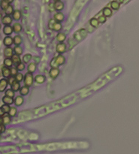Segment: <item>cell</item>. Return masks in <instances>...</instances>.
I'll list each match as a JSON object with an SVG mask.
<instances>
[{
    "mask_svg": "<svg viewBox=\"0 0 139 154\" xmlns=\"http://www.w3.org/2000/svg\"><path fill=\"white\" fill-rule=\"evenodd\" d=\"M34 81V78L32 73L27 72L26 73L25 76H24V85L29 87L32 85Z\"/></svg>",
    "mask_w": 139,
    "mask_h": 154,
    "instance_id": "obj_1",
    "label": "cell"
},
{
    "mask_svg": "<svg viewBox=\"0 0 139 154\" xmlns=\"http://www.w3.org/2000/svg\"><path fill=\"white\" fill-rule=\"evenodd\" d=\"M56 51L59 54H62V53H65L66 51V45L64 44L63 42L59 43L56 47Z\"/></svg>",
    "mask_w": 139,
    "mask_h": 154,
    "instance_id": "obj_2",
    "label": "cell"
},
{
    "mask_svg": "<svg viewBox=\"0 0 139 154\" xmlns=\"http://www.w3.org/2000/svg\"><path fill=\"white\" fill-rule=\"evenodd\" d=\"M59 74V68H51L49 71V75L52 79H56Z\"/></svg>",
    "mask_w": 139,
    "mask_h": 154,
    "instance_id": "obj_3",
    "label": "cell"
},
{
    "mask_svg": "<svg viewBox=\"0 0 139 154\" xmlns=\"http://www.w3.org/2000/svg\"><path fill=\"white\" fill-rule=\"evenodd\" d=\"M8 85V80H6L5 78H2L0 80V92L2 93L4 91H5Z\"/></svg>",
    "mask_w": 139,
    "mask_h": 154,
    "instance_id": "obj_4",
    "label": "cell"
},
{
    "mask_svg": "<svg viewBox=\"0 0 139 154\" xmlns=\"http://www.w3.org/2000/svg\"><path fill=\"white\" fill-rule=\"evenodd\" d=\"M2 22L4 25L5 26H8L12 23V17L10 15H5L2 17Z\"/></svg>",
    "mask_w": 139,
    "mask_h": 154,
    "instance_id": "obj_5",
    "label": "cell"
},
{
    "mask_svg": "<svg viewBox=\"0 0 139 154\" xmlns=\"http://www.w3.org/2000/svg\"><path fill=\"white\" fill-rule=\"evenodd\" d=\"M13 53H14L13 49L10 47H7L4 50V55H5V58H11V56L14 54Z\"/></svg>",
    "mask_w": 139,
    "mask_h": 154,
    "instance_id": "obj_6",
    "label": "cell"
},
{
    "mask_svg": "<svg viewBox=\"0 0 139 154\" xmlns=\"http://www.w3.org/2000/svg\"><path fill=\"white\" fill-rule=\"evenodd\" d=\"M3 44L6 47H10L11 45H12V44H14L13 43V38L10 35H7L3 40Z\"/></svg>",
    "mask_w": 139,
    "mask_h": 154,
    "instance_id": "obj_7",
    "label": "cell"
},
{
    "mask_svg": "<svg viewBox=\"0 0 139 154\" xmlns=\"http://www.w3.org/2000/svg\"><path fill=\"white\" fill-rule=\"evenodd\" d=\"M55 59H56V62H57V64H58L59 66L63 65V64L65 63V56H62V54H59V55L55 58Z\"/></svg>",
    "mask_w": 139,
    "mask_h": 154,
    "instance_id": "obj_8",
    "label": "cell"
},
{
    "mask_svg": "<svg viewBox=\"0 0 139 154\" xmlns=\"http://www.w3.org/2000/svg\"><path fill=\"white\" fill-rule=\"evenodd\" d=\"M2 74L4 78H9L11 77V71H10V68H8V67H2Z\"/></svg>",
    "mask_w": 139,
    "mask_h": 154,
    "instance_id": "obj_9",
    "label": "cell"
},
{
    "mask_svg": "<svg viewBox=\"0 0 139 154\" xmlns=\"http://www.w3.org/2000/svg\"><path fill=\"white\" fill-rule=\"evenodd\" d=\"M45 80H46L45 76V75H42V74H39V75L36 76L35 78H34V81H35L37 84H43V83L45 81Z\"/></svg>",
    "mask_w": 139,
    "mask_h": 154,
    "instance_id": "obj_10",
    "label": "cell"
},
{
    "mask_svg": "<svg viewBox=\"0 0 139 154\" xmlns=\"http://www.w3.org/2000/svg\"><path fill=\"white\" fill-rule=\"evenodd\" d=\"M53 6H54V8H55L56 11H62V10L64 8V4H63V2H61L60 0L55 2Z\"/></svg>",
    "mask_w": 139,
    "mask_h": 154,
    "instance_id": "obj_11",
    "label": "cell"
},
{
    "mask_svg": "<svg viewBox=\"0 0 139 154\" xmlns=\"http://www.w3.org/2000/svg\"><path fill=\"white\" fill-rule=\"evenodd\" d=\"M13 32H14V31H13V28H12L10 25H8V26H5V27L3 28V32H4V34L6 35H11Z\"/></svg>",
    "mask_w": 139,
    "mask_h": 154,
    "instance_id": "obj_12",
    "label": "cell"
},
{
    "mask_svg": "<svg viewBox=\"0 0 139 154\" xmlns=\"http://www.w3.org/2000/svg\"><path fill=\"white\" fill-rule=\"evenodd\" d=\"M11 89L13 91H14V92H17V91H19L20 89V84L19 82L14 81L11 84Z\"/></svg>",
    "mask_w": 139,
    "mask_h": 154,
    "instance_id": "obj_13",
    "label": "cell"
},
{
    "mask_svg": "<svg viewBox=\"0 0 139 154\" xmlns=\"http://www.w3.org/2000/svg\"><path fill=\"white\" fill-rule=\"evenodd\" d=\"M19 92H20V94L21 96H26V95L29 93V87H26V86L24 85L23 87H20Z\"/></svg>",
    "mask_w": 139,
    "mask_h": 154,
    "instance_id": "obj_14",
    "label": "cell"
},
{
    "mask_svg": "<svg viewBox=\"0 0 139 154\" xmlns=\"http://www.w3.org/2000/svg\"><path fill=\"white\" fill-rule=\"evenodd\" d=\"M23 98L22 96H18L15 98V99L14 100V103L16 106H20L23 104Z\"/></svg>",
    "mask_w": 139,
    "mask_h": 154,
    "instance_id": "obj_15",
    "label": "cell"
},
{
    "mask_svg": "<svg viewBox=\"0 0 139 154\" xmlns=\"http://www.w3.org/2000/svg\"><path fill=\"white\" fill-rule=\"evenodd\" d=\"M54 20L56 22H59L61 23L63 20H64V15L62 12H58L54 15Z\"/></svg>",
    "mask_w": 139,
    "mask_h": 154,
    "instance_id": "obj_16",
    "label": "cell"
},
{
    "mask_svg": "<svg viewBox=\"0 0 139 154\" xmlns=\"http://www.w3.org/2000/svg\"><path fill=\"white\" fill-rule=\"evenodd\" d=\"M12 28H13V31H14V32H16V33H19V32H20L21 30H22V26H21V24L19 23H15L13 25Z\"/></svg>",
    "mask_w": 139,
    "mask_h": 154,
    "instance_id": "obj_17",
    "label": "cell"
},
{
    "mask_svg": "<svg viewBox=\"0 0 139 154\" xmlns=\"http://www.w3.org/2000/svg\"><path fill=\"white\" fill-rule=\"evenodd\" d=\"M11 60L13 62V64H15V65H17L19 63L21 62V59L19 55H17V54H13V56H11Z\"/></svg>",
    "mask_w": 139,
    "mask_h": 154,
    "instance_id": "obj_18",
    "label": "cell"
},
{
    "mask_svg": "<svg viewBox=\"0 0 139 154\" xmlns=\"http://www.w3.org/2000/svg\"><path fill=\"white\" fill-rule=\"evenodd\" d=\"M2 102H4V104H12L14 103V99L13 98H11V97H8V96H5L3 98H2Z\"/></svg>",
    "mask_w": 139,
    "mask_h": 154,
    "instance_id": "obj_19",
    "label": "cell"
},
{
    "mask_svg": "<svg viewBox=\"0 0 139 154\" xmlns=\"http://www.w3.org/2000/svg\"><path fill=\"white\" fill-rule=\"evenodd\" d=\"M12 17H13L14 20H19L21 17V12L19 10H15V11H14V12L12 14Z\"/></svg>",
    "mask_w": 139,
    "mask_h": 154,
    "instance_id": "obj_20",
    "label": "cell"
},
{
    "mask_svg": "<svg viewBox=\"0 0 139 154\" xmlns=\"http://www.w3.org/2000/svg\"><path fill=\"white\" fill-rule=\"evenodd\" d=\"M102 13L103 16H105V17H109L112 15V11L109 8H105L102 11Z\"/></svg>",
    "mask_w": 139,
    "mask_h": 154,
    "instance_id": "obj_21",
    "label": "cell"
},
{
    "mask_svg": "<svg viewBox=\"0 0 139 154\" xmlns=\"http://www.w3.org/2000/svg\"><path fill=\"white\" fill-rule=\"evenodd\" d=\"M13 43L16 46H19L22 43V38L20 35H16L13 38Z\"/></svg>",
    "mask_w": 139,
    "mask_h": 154,
    "instance_id": "obj_22",
    "label": "cell"
},
{
    "mask_svg": "<svg viewBox=\"0 0 139 154\" xmlns=\"http://www.w3.org/2000/svg\"><path fill=\"white\" fill-rule=\"evenodd\" d=\"M65 38H66V35H65L64 33L59 32V33H58L57 35H56V39H57L58 42H59V43L63 42L65 40Z\"/></svg>",
    "mask_w": 139,
    "mask_h": 154,
    "instance_id": "obj_23",
    "label": "cell"
},
{
    "mask_svg": "<svg viewBox=\"0 0 139 154\" xmlns=\"http://www.w3.org/2000/svg\"><path fill=\"white\" fill-rule=\"evenodd\" d=\"M32 56L30 53H26L23 56L22 60H23V63H29L30 62V60L32 59Z\"/></svg>",
    "mask_w": 139,
    "mask_h": 154,
    "instance_id": "obj_24",
    "label": "cell"
},
{
    "mask_svg": "<svg viewBox=\"0 0 139 154\" xmlns=\"http://www.w3.org/2000/svg\"><path fill=\"white\" fill-rule=\"evenodd\" d=\"M28 72L29 73H33L36 70V64L35 62H31L29 65H28Z\"/></svg>",
    "mask_w": 139,
    "mask_h": 154,
    "instance_id": "obj_25",
    "label": "cell"
},
{
    "mask_svg": "<svg viewBox=\"0 0 139 154\" xmlns=\"http://www.w3.org/2000/svg\"><path fill=\"white\" fill-rule=\"evenodd\" d=\"M13 65V62L11 60V58H5V60H4V65L5 67H8V68H10Z\"/></svg>",
    "mask_w": 139,
    "mask_h": 154,
    "instance_id": "obj_26",
    "label": "cell"
},
{
    "mask_svg": "<svg viewBox=\"0 0 139 154\" xmlns=\"http://www.w3.org/2000/svg\"><path fill=\"white\" fill-rule=\"evenodd\" d=\"M2 120H3V125H5V126L11 123V117L9 115H4L2 117Z\"/></svg>",
    "mask_w": 139,
    "mask_h": 154,
    "instance_id": "obj_27",
    "label": "cell"
},
{
    "mask_svg": "<svg viewBox=\"0 0 139 154\" xmlns=\"http://www.w3.org/2000/svg\"><path fill=\"white\" fill-rule=\"evenodd\" d=\"M13 51L14 52V54H17V55H19V56H20L23 53V49L20 45L19 46H15L14 48L13 49Z\"/></svg>",
    "mask_w": 139,
    "mask_h": 154,
    "instance_id": "obj_28",
    "label": "cell"
},
{
    "mask_svg": "<svg viewBox=\"0 0 139 154\" xmlns=\"http://www.w3.org/2000/svg\"><path fill=\"white\" fill-rule=\"evenodd\" d=\"M62 29V24L59 23V22H56L53 26V29L52 30H54V31H60Z\"/></svg>",
    "mask_w": 139,
    "mask_h": 154,
    "instance_id": "obj_29",
    "label": "cell"
},
{
    "mask_svg": "<svg viewBox=\"0 0 139 154\" xmlns=\"http://www.w3.org/2000/svg\"><path fill=\"white\" fill-rule=\"evenodd\" d=\"M9 5H10V4H8L6 0H2V1L0 2V7H1V8H2V10H4V11L8 7Z\"/></svg>",
    "mask_w": 139,
    "mask_h": 154,
    "instance_id": "obj_30",
    "label": "cell"
},
{
    "mask_svg": "<svg viewBox=\"0 0 139 154\" xmlns=\"http://www.w3.org/2000/svg\"><path fill=\"white\" fill-rule=\"evenodd\" d=\"M8 113V115L11 117H15V115H16V113H17V108L16 107H11V108H10V110H9V112Z\"/></svg>",
    "mask_w": 139,
    "mask_h": 154,
    "instance_id": "obj_31",
    "label": "cell"
},
{
    "mask_svg": "<svg viewBox=\"0 0 139 154\" xmlns=\"http://www.w3.org/2000/svg\"><path fill=\"white\" fill-rule=\"evenodd\" d=\"M5 12L6 15H11V14H12L13 12H14V8H13L12 5H9L8 7L5 10Z\"/></svg>",
    "mask_w": 139,
    "mask_h": 154,
    "instance_id": "obj_32",
    "label": "cell"
},
{
    "mask_svg": "<svg viewBox=\"0 0 139 154\" xmlns=\"http://www.w3.org/2000/svg\"><path fill=\"white\" fill-rule=\"evenodd\" d=\"M111 8L114 9V10H118L119 8H120V4L116 2V1H113L111 2Z\"/></svg>",
    "mask_w": 139,
    "mask_h": 154,
    "instance_id": "obj_33",
    "label": "cell"
},
{
    "mask_svg": "<svg viewBox=\"0 0 139 154\" xmlns=\"http://www.w3.org/2000/svg\"><path fill=\"white\" fill-rule=\"evenodd\" d=\"M14 78H15V80H16V81H17V82H21L23 80V74L22 73H17L15 76H14Z\"/></svg>",
    "mask_w": 139,
    "mask_h": 154,
    "instance_id": "obj_34",
    "label": "cell"
},
{
    "mask_svg": "<svg viewBox=\"0 0 139 154\" xmlns=\"http://www.w3.org/2000/svg\"><path fill=\"white\" fill-rule=\"evenodd\" d=\"M14 91H13L11 89H8L5 91V96H8V97H11V98H14Z\"/></svg>",
    "mask_w": 139,
    "mask_h": 154,
    "instance_id": "obj_35",
    "label": "cell"
},
{
    "mask_svg": "<svg viewBox=\"0 0 139 154\" xmlns=\"http://www.w3.org/2000/svg\"><path fill=\"white\" fill-rule=\"evenodd\" d=\"M50 65L51 68H58L59 65H58L57 62H56L55 58H53V59H51V61H50Z\"/></svg>",
    "mask_w": 139,
    "mask_h": 154,
    "instance_id": "obj_36",
    "label": "cell"
},
{
    "mask_svg": "<svg viewBox=\"0 0 139 154\" xmlns=\"http://www.w3.org/2000/svg\"><path fill=\"white\" fill-rule=\"evenodd\" d=\"M90 23L93 27H97L98 26V24H99V23H98V20L96 18L91 19L90 21Z\"/></svg>",
    "mask_w": 139,
    "mask_h": 154,
    "instance_id": "obj_37",
    "label": "cell"
},
{
    "mask_svg": "<svg viewBox=\"0 0 139 154\" xmlns=\"http://www.w3.org/2000/svg\"><path fill=\"white\" fill-rule=\"evenodd\" d=\"M1 107L3 110V111L5 112V113H8L10 110V108H11V107L8 104H4Z\"/></svg>",
    "mask_w": 139,
    "mask_h": 154,
    "instance_id": "obj_38",
    "label": "cell"
},
{
    "mask_svg": "<svg viewBox=\"0 0 139 154\" xmlns=\"http://www.w3.org/2000/svg\"><path fill=\"white\" fill-rule=\"evenodd\" d=\"M16 68L17 69V71H23V70L25 69V65H24V63L20 62V63L17 64V66H16Z\"/></svg>",
    "mask_w": 139,
    "mask_h": 154,
    "instance_id": "obj_39",
    "label": "cell"
},
{
    "mask_svg": "<svg viewBox=\"0 0 139 154\" xmlns=\"http://www.w3.org/2000/svg\"><path fill=\"white\" fill-rule=\"evenodd\" d=\"M10 71H11V76H12V77H14V76L18 73L17 69L16 68H14V67L11 68H10Z\"/></svg>",
    "mask_w": 139,
    "mask_h": 154,
    "instance_id": "obj_40",
    "label": "cell"
},
{
    "mask_svg": "<svg viewBox=\"0 0 139 154\" xmlns=\"http://www.w3.org/2000/svg\"><path fill=\"white\" fill-rule=\"evenodd\" d=\"M97 20L99 23H104L106 22V17L105 16H99Z\"/></svg>",
    "mask_w": 139,
    "mask_h": 154,
    "instance_id": "obj_41",
    "label": "cell"
},
{
    "mask_svg": "<svg viewBox=\"0 0 139 154\" xmlns=\"http://www.w3.org/2000/svg\"><path fill=\"white\" fill-rule=\"evenodd\" d=\"M56 22V21L54 19H51V20H50L49 23H48V27H49L50 29H53V25H54V23H55Z\"/></svg>",
    "mask_w": 139,
    "mask_h": 154,
    "instance_id": "obj_42",
    "label": "cell"
},
{
    "mask_svg": "<svg viewBox=\"0 0 139 154\" xmlns=\"http://www.w3.org/2000/svg\"><path fill=\"white\" fill-rule=\"evenodd\" d=\"M5 131V125H0V135L3 133Z\"/></svg>",
    "mask_w": 139,
    "mask_h": 154,
    "instance_id": "obj_43",
    "label": "cell"
},
{
    "mask_svg": "<svg viewBox=\"0 0 139 154\" xmlns=\"http://www.w3.org/2000/svg\"><path fill=\"white\" fill-rule=\"evenodd\" d=\"M53 7L54 8V6H53V4H50V5H49V10H50V11H53L54 10V8H53Z\"/></svg>",
    "mask_w": 139,
    "mask_h": 154,
    "instance_id": "obj_44",
    "label": "cell"
},
{
    "mask_svg": "<svg viewBox=\"0 0 139 154\" xmlns=\"http://www.w3.org/2000/svg\"><path fill=\"white\" fill-rule=\"evenodd\" d=\"M4 115H5V112L3 111L2 107H0V117H3Z\"/></svg>",
    "mask_w": 139,
    "mask_h": 154,
    "instance_id": "obj_45",
    "label": "cell"
},
{
    "mask_svg": "<svg viewBox=\"0 0 139 154\" xmlns=\"http://www.w3.org/2000/svg\"><path fill=\"white\" fill-rule=\"evenodd\" d=\"M116 2H117L119 4H121V3H123V2H124V0H115Z\"/></svg>",
    "mask_w": 139,
    "mask_h": 154,
    "instance_id": "obj_46",
    "label": "cell"
},
{
    "mask_svg": "<svg viewBox=\"0 0 139 154\" xmlns=\"http://www.w3.org/2000/svg\"><path fill=\"white\" fill-rule=\"evenodd\" d=\"M0 125H3V120H2V117H0Z\"/></svg>",
    "mask_w": 139,
    "mask_h": 154,
    "instance_id": "obj_47",
    "label": "cell"
},
{
    "mask_svg": "<svg viewBox=\"0 0 139 154\" xmlns=\"http://www.w3.org/2000/svg\"><path fill=\"white\" fill-rule=\"evenodd\" d=\"M36 60H37V63H38V62H39L40 61V60H39V57H35V61H36Z\"/></svg>",
    "mask_w": 139,
    "mask_h": 154,
    "instance_id": "obj_48",
    "label": "cell"
},
{
    "mask_svg": "<svg viewBox=\"0 0 139 154\" xmlns=\"http://www.w3.org/2000/svg\"><path fill=\"white\" fill-rule=\"evenodd\" d=\"M6 1L8 2V4H11V3H12V2H13V1H14V0H6Z\"/></svg>",
    "mask_w": 139,
    "mask_h": 154,
    "instance_id": "obj_49",
    "label": "cell"
},
{
    "mask_svg": "<svg viewBox=\"0 0 139 154\" xmlns=\"http://www.w3.org/2000/svg\"><path fill=\"white\" fill-rule=\"evenodd\" d=\"M2 75V71H0V76Z\"/></svg>",
    "mask_w": 139,
    "mask_h": 154,
    "instance_id": "obj_50",
    "label": "cell"
},
{
    "mask_svg": "<svg viewBox=\"0 0 139 154\" xmlns=\"http://www.w3.org/2000/svg\"><path fill=\"white\" fill-rule=\"evenodd\" d=\"M1 28H2V26H1V24H0V29H1Z\"/></svg>",
    "mask_w": 139,
    "mask_h": 154,
    "instance_id": "obj_51",
    "label": "cell"
},
{
    "mask_svg": "<svg viewBox=\"0 0 139 154\" xmlns=\"http://www.w3.org/2000/svg\"><path fill=\"white\" fill-rule=\"evenodd\" d=\"M55 2H56V1H59V0H54Z\"/></svg>",
    "mask_w": 139,
    "mask_h": 154,
    "instance_id": "obj_52",
    "label": "cell"
}]
</instances>
